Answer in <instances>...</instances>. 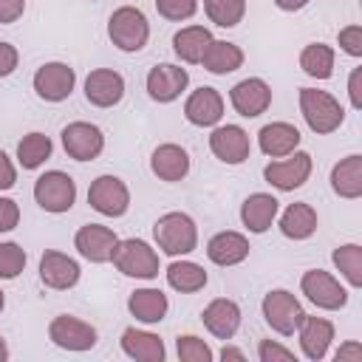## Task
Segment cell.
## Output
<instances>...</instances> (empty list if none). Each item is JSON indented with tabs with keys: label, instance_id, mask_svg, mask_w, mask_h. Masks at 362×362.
I'll use <instances>...</instances> for the list:
<instances>
[{
	"label": "cell",
	"instance_id": "obj_1",
	"mask_svg": "<svg viewBox=\"0 0 362 362\" xmlns=\"http://www.w3.org/2000/svg\"><path fill=\"white\" fill-rule=\"evenodd\" d=\"M156 246L170 257H187L198 249V223L187 212H164L153 223Z\"/></svg>",
	"mask_w": 362,
	"mask_h": 362
},
{
	"label": "cell",
	"instance_id": "obj_2",
	"mask_svg": "<svg viewBox=\"0 0 362 362\" xmlns=\"http://www.w3.org/2000/svg\"><path fill=\"white\" fill-rule=\"evenodd\" d=\"M300 113L308 130L317 136H328L339 130L345 122V107L328 90H317V88H300Z\"/></svg>",
	"mask_w": 362,
	"mask_h": 362
},
{
	"label": "cell",
	"instance_id": "obj_3",
	"mask_svg": "<svg viewBox=\"0 0 362 362\" xmlns=\"http://www.w3.org/2000/svg\"><path fill=\"white\" fill-rule=\"evenodd\" d=\"M107 37L119 51L136 54L150 40V20L139 6H119L107 20Z\"/></svg>",
	"mask_w": 362,
	"mask_h": 362
},
{
	"label": "cell",
	"instance_id": "obj_4",
	"mask_svg": "<svg viewBox=\"0 0 362 362\" xmlns=\"http://www.w3.org/2000/svg\"><path fill=\"white\" fill-rule=\"evenodd\" d=\"M110 263L124 274V277H136V280H156L161 272L158 263V252L141 240V238H124L116 243Z\"/></svg>",
	"mask_w": 362,
	"mask_h": 362
},
{
	"label": "cell",
	"instance_id": "obj_5",
	"mask_svg": "<svg viewBox=\"0 0 362 362\" xmlns=\"http://www.w3.org/2000/svg\"><path fill=\"white\" fill-rule=\"evenodd\" d=\"M34 201L51 215H62L76 204V181L62 170H48L34 181Z\"/></svg>",
	"mask_w": 362,
	"mask_h": 362
},
{
	"label": "cell",
	"instance_id": "obj_6",
	"mask_svg": "<svg viewBox=\"0 0 362 362\" xmlns=\"http://www.w3.org/2000/svg\"><path fill=\"white\" fill-rule=\"evenodd\" d=\"M260 311H263L266 325H269L274 334H280V337H294L297 325H300L303 317H305L300 300H297L288 288H272V291L263 297Z\"/></svg>",
	"mask_w": 362,
	"mask_h": 362
},
{
	"label": "cell",
	"instance_id": "obj_7",
	"mask_svg": "<svg viewBox=\"0 0 362 362\" xmlns=\"http://www.w3.org/2000/svg\"><path fill=\"white\" fill-rule=\"evenodd\" d=\"M300 291L308 303H314L322 311H339L348 305V288L325 269H308L300 277Z\"/></svg>",
	"mask_w": 362,
	"mask_h": 362
},
{
	"label": "cell",
	"instance_id": "obj_8",
	"mask_svg": "<svg viewBox=\"0 0 362 362\" xmlns=\"http://www.w3.org/2000/svg\"><path fill=\"white\" fill-rule=\"evenodd\" d=\"M311 167H314L311 156L305 150H294V153H288L283 158H272L263 167V178L280 192H294L308 181Z\"/></svg>",
	"mask_w": 362,
	"mask_h": 362
},
{
	"label": "cell",
	"instance_id": "obj_9",
	"mask_svg": "<svg viewBox=\"0 0 362 362\" xmlns=\"http://www.w3.org/2000/svg\"><path fill=\"white\" fill-rule=\"evenodd\" d=\"M88 204L105 218H122L130 209V189L119 175H99L88 187Z\"/></svg>",
	"mask_w": 362,
	"mask_h": 362
},
{
	"label": "cell",
	"instance_id": "obj_10",
	"mask_svg": "<svg viewBox=\"0 0 362 362\" xmlns=\"http://www.w3.org/2000/svg\"><path fill=\"white\" fill-rule=\"evenodd\" d=\"M34 93L42 102H65L76 88V71L68 62H45L34 71Z\"/></svg>",
	"mask_w": 362,
	"mask_h": 362
},
{
	"label": "cell",
	"instance_id": "obj_11",
	"mask_svg": "<svg viewBox=\"0 0 362 362\" xmlns=\"http://www.w3.org/2000/svg\"><path fill=\"white\" fill-rule=\"evenodd\" d=\"M59 139H62V150L74 161H93L105 150V133L93 122H71L62 127Z\"/></svg>",
	"mask_w": 362,
	"mask_h": 362
},
{
	"label": "cell",
	"instance_id": "obj_12",
	"mask_svg": "<svg viewBox=\"0 0 362 362\" xmlns=\"http://www.w3.org/2000/svg\"><path fill=\"white\" fill-rule=\"evenodd\" d=\"M48 339L62 351L82 354L96 345V328L74 314H59L48 322Z\"/></svg>",
	"mask_w": 362,
	"mask_h": 362
},
{
	"label": "cell",
	"instance_id": "obj_13",
	"mask_svg": "<svg viewBox=\"0 0 362 362\" xmlns=\"http://www.w3.org/2000/svg\"><path fill=\"white\" fill-rule=\"evenodd\" d=\"M189 85V74L187 68L175 65V62H158L147 71V79H144V88H147V96L158 105H170L175 102Z\"/></svg>",
	"mask_w": 362,
	"mask_h": 362
},
{
	"label": "cell",
	"instance_id": "obj_14",
	"mask_svg": "<svg viewBox=\"0 0 362 362\" xmlns=\"http://www.w3.org/2000/svg\"><path fill=\"white\" fill-rule=\"evenodd\" d=\"M209 150L218 161L238 167L249 158L252 141H249V133L240 124H215L212 133H209Z\"/></svg>",
	"mask_w": 362,
	"mask_h": 362
},
{
	"label": "cell",
	"instance_id": "obj_15",
	"mask_svg": "<svg viewBox=\"0 0 362 362\" xmlns=\"http://www.w3.org/2000/svg\"><path fill=\"white\" fill-rule=\"evenodd\" d=\"M116 243H119L116 232L110 226H105V223H85L74 235V249L88 263H110Z\"/></svg>",
	"mask_w": 362,
	"mask_h": 362
},
{
	"label": "cell",
	"instance_id": "obj_16",
	"mask_svg": "<svg viewBox=\"0 0 362 362\" xmlns=\"http://www.w3.org/2000/svg\"><path fill=\"white\" fill-rule=\"evenodd\" d=\"M229 102H232V107H235L238 116L257 119L260 113H266L272 107V88H269L266 79L249 76V79H240L238 85H232Z\"/></svg>",
	"mask_w": 362,
	"mask_h": 362
},
{
	"label": "cell",
	"instance_id": "obj_17",
	"mask_svg": "<svg viewBox=\"0 0 362 362\" xmlns=\"http://www.w3.org/2000/svg\"><path fill=\"white\" fill-rule=\"evenodd\" d=\"M82 277V269L79 263L65 255V252H57V249H45L42 257H40V280L42 286L54 288V291H68L79 283Z\"/></svg>",
	"mask_w": 362,
	"mask_h": 362
},
{
	"label": "cell",
	"instance_id": "obj_18",
	"mask_svg": "<svg viewBox=\"0 0 362 362\" xmlns=\"http://www.w3.org/2000/svg\"><path fill=\"white\" fill-rule=\"evenodd\" d=\"M240 320H243L240 305H238L235 300H229V297H215V300H209V303L204 305V311H201L204 328H206L215 339H223V342L238 334Z\"/></svg>",
	"mask_w": 362,
	"mask_h": 362
},
{
	"label": "cell",
	"instance_id": "obj_19",
	"mask_svg": "<svg viewBox=\"0 0 362 362\" xmlns=\"http://www.w3.org/2000/svg\"><path fill=\"white\" fill-rule=\"evenodd\" d=\"M294 334L300 339V354L305 359H311V362H320V359L328 356V348L334 342V322L325 320V317L305 314Z\"/></svg>",
	"mask_w": 362,
	"mask_h": 362
},
{
	"label": "cell",
	"instance_id": "obj_20",
	"mask_svg": "<svg viewBox=\"0 0 362 362\" xmlns=\"http://www.w3.org/2000/svg\"><path fill=\"white\" fill-rule=\"evenodd\" d=\"M184 119L189 124H195V127L221 124V119H223V96L209 85L195 88L184 102Z\"/></svg>",
	"mask_w": 362,
	"mask_h": 362
},
{
	"label": "cell",
	"instance_id": "obj_21",
	"mask_svg": "<svg viewBox=\"0 0 362 362\" xmlns=\"http://www.w3.org/2000/svg\"><path fill=\"white\" fill-rule=\"evenodd\" d=\"M124 96V76L113 68H93L85 76V99L93 107H113Z\"/></svg>",
	"mask_w": 362,
	"mask_h": 362
},
{
	"label": "cell",
	"instance_id": "obj_22",
	"mask_svg": "<svg viewBox=\"0 0 362 362\" xmlns=\"http://www.w3.org/2000/svg\"><path fill=\"white\" fill-rule=\"evenodd\" d=\"M150 170H153V175L158 181H167V184L184 181L189 175V153L175 141H164V144H158L153 150Z\"/></svg>",
	"mask_w": 362,
	"mask_h": 362
},
{
	"label": "cell",
	"instance_id": "obj_23",
	"mask_svg": "<svg viewBox=\"0 0 362 362\" xmlns=\"http://www.w3.org/2000/svg\"><path fill=\"white\" fill-rule=\"evenodd\" d=\"M280 215V201L272 192H252L246 195V201L240 204V223L252 232V235H263L272 229V223Z\"/></svg>",
	"mask_w": 362,
	"mask_h": 362
},
{
	"label": "cell",
	"instance_id": "obj_24",
	"mask_svg": "<svg viewBox=\"0 0 362 362\" xmlns=\"http://www.w3.org/2000/svg\"><path fill=\"white\" fill-rule=\"evenodd\" d=\"M249 238L243 232H235V229H223L218 235H212L206 240V257L215 263V266H238L249 257Z\"/></svg>",
	"mask_w": 362,
	"mask_h": 362
},
{
	"label": "cell",
	"instance_id": "obj_25",
	"mask_svg": "<svg viewBox=\"0 0 362 362\" xmlns=\"http://www.w3.org/2000/svg\"><path fill=\"white\" fill-rule=\"evenodd\" d=\"M300 139L303 136H300V130L294 124H288V122H269L257 133V147L269 158H283V156H288V153H294L300 147Z\"/></svg>",
	"mask_w": 362,
	"mask_h": 362
},
{
	"label": "cell",
	"instance_id": "obj_26",
	"mask_svg": "<svg viewBox=\"0 0 362 362\" xmlns=\"http://www.w3.org/2000/svg\"><path fill=\"white\" fill-rule=\"evenodd\" d=\"M124 356L136 359V362H164L167 348L164 339L153 331H141V328H124L122 339H119Z\"/></svg>",
	"mask_w": 362,
	"mask_h": 362
},
{
	"label": "cell",
	"instance_id": "obj_27",
	"mask_svg": "<svg viewBox=\"0 0 362 362\" xmlns=\"http://www.w3.org/2000/svg\"><path fill=\"white\" fill-rule=\"evenodd\" d=\"M317 223H320L317 209H314L311 204H305V201L288 204V206L283 209L280 221H277L283 238H288V240H308V238L317 232Z\"/></svg>",
	"mask_w": 362,
	"mask_h": 362
},
{
	"label": "cell",
	"instance_id": "obj_28",
	"mask_svg": "<svg viewBox=\"0 0 362 362\" xmlns=\"http://www.w3.org/2000/svg\"><path fill=\"white\" fill-rule=\"evenodd\" d=\"M331 189L345 201L362 198V156L359 153H351L331 167Z\"/></svg>",
	"mask_w": 362,
	"mask_h": 362
},
{
	"label": "cell",
	"instance_id": "obj_29",
	"mask_svg": "<svg viewBox=\"0 0 362 362\" xmlns=\"http://www.w3.org/2000/svg\"><path fill=\"white\" fill-rule=\"evenodd\" d=\"M127 311L139 320V322H144V325H156V322H161L164 317H167V311H170V300H167V294L161 291V288H136L130 297H127Z\"/></svg>",
	"mask_w": 362,
	"mask_h": 362
},
{
	"label": "cell",
	"instance_id": "obj_30",
	"mask_svg": "<svg viewBox=\"0 0 362 362\" xmlns=\"http://www.w3.org/2000/svg\"><path fill=\"white\" fill-rule=\"evenodd\" d=\"M212 40L215 37H212V31L206 25H184V28H178L173 34V51H175V57L181 62L198 65L201 57H204V51H206V45Z\"/></svg>",
	"mask_w": 362,
	"mask_h": 362
},
{
	"label": "cell",
	"instance_id": "obj_31",
	"mask_svg": "<svg viewBox=\"0 0 362 362\" xmlns=\"http://www.w3.org/2000/svg\"><path fill=\"white\" fill-rule=\"evenodd\" d=\"M243 59L246 57H243L240 45H235L229 40H212L206 45V51H204V57H201L198 65H204V71H209L215 76H226V74L238 71L243 65Z\"/></svg>",
	"mask_w": 362,
	"mask_h": 362
},
{
	"label": "cell",
	"instance_id": "obj_32",
	"mask_svg": "<svg viewBox=\"0 0 362 362\" xmlns=\"http://www.w3.org/2000/svg\"><path fill=\"white\" fill-rule=\"evenodd\" d=\"M167 286L175 288L178 294H195L206 286V272L201 263L195 260H187V257H173V263L167 266Z\"/></svg>",
	"mask_w": 362,
	"mask_h": 362
},
{
	"label": "cell",
	"instance_id": "obj_33",
	"mask_svg": "<svg viewBox=\"0 0 362 362\" xmlns=\"http://www.w3.org/2000/svg\"><path fill=\"white\" fill-rule=\"evenodd\" d=\"M51 153H54L51 136L40 133V130H31L17 141V161L23 170H40L51 158Z\"/></svg>",
	"mask_w": 362,
	"mask_h": 362
},
{
	"label": "cell",
	"instance_id": "obj_34",
	"mask_svg": "<svg viewBox=\"0 0 362 362\" xmlns=\"http://www.w3.org/2000/svg\"><path fill=\"white\" fill-rule=\"evenodd\" d=\"M334 48L325 45V42H308L303 51H300V68L305 76L311 79H331L334 76Z\"/></svg>",
	"mask_w": 362,
	"mask_h": 362
},
{
	"label": "cell",
	"instance_id": "obj_35",
	"mask_svg": "<svg viewBox=\"0 0 362 362\" xmlns=\"http://www.w3.org/2000/svg\"><path fill=\"white\" fill-rule=\"evenodd\" d=\"M331 260L339 272V277L351 288H362V246L359 243H342L331 252Z\"/></svg>",
	"mask_w": 362,
	"mask_h": 362
},
{
	"label": "cell",
	"instance_id": "obj_36",
	"mask_svg": "<svg viewBox=\"0 0 362 362\" xmlns=\"http://www.w3.org/2000/svg\"><path fill=\"white\" fill-rule=\"evenodd\" d=\"M204 11L218 28H235L246 14V0H204Z\"/></svg>",
	"mask_w": 362,
	"mask_h": 362
},
{
	"label": "cell",
	"instance_id": "obj_37",
	"mask_svg": "<svg viewBox=\"0 0 362 362\" xmlns=\"http://www.w3.org/2000/svg\"><path fill=\"white\" fill-rule=\"evenodd\" d=\"M25 263H28V255L20 243L14 240H3L0 243V280H14L25 272Z\"/></svg>",
	"mask_w": 362,
	"mask_h": 362
},
{
	"label": "cell",
	"instance_id": "obj_38",
	"mask_svg": "<svg viewBox=\"0 0 362 362\" xmlns=\"http://www.w3.org/2000/svg\"><path fill=\"white\" fill-rule=\"evenodd\" d=\"M175 354L181 362H212L215 359V351L209 348V342L195 334H181L175 339Z\"/></svg>",
	"mask_w": 362,
	"mask_h": 362
},
{
	"label": "cell",
	"instance_id": "obj_39",
	"mask_svg": "<svg viewBox=\"0 0 362 362\" xmlns=\"http://www.w3.org/2000/svg\"><path fill=\"white\" fill-rule=\"evenodd\" d=\"M156 11L170 23H184L195 17L198 0H156Z\"/></svg>",
	"mask_w": 362,
	"mask_h": 362
},
{
	"label": "cell",
	"instance_id": "obj_40",
	"mask_svg": "<svg viewBox=\"0 0 362 362\" xmlns=\"http://www.w3.org/2000/svg\"><path fill=\"white\" fill-rule=\"evenodd\" d=\"M257 359L260 362H294L297 356L291 348H286L277 339H260L257 342Z\"/></svg>",
	"mask_w": 362,
	"mask_h": 362
},
{
	"label": "cell",
	"instance_id": "obj_41",
	"mask_svg": "<svg viewBox=\"0 0 362 362\" xmlns=\"http://www.w3.org/2000/svg\"><path fill=\"white\" fill-rule=\"evenodd\" d=\"M337 42H339V48H342L348 57L359 59V57H362V25H356V23H354V25L339 28Z\"/></svg>",
	"mask_w": 362,
	"mask_h": 362
},
{
	"label": "cell",
	"instance_id": "obj_42",
	"mask_svg": "<svg viewBox=\"0 0 362 362\" xmlns=\"http://www.w3.org/2000/svg\"><path fill=\"white\" fill-rule=\"evenodd\" d=\"M17 223H20V206H17V201L0 195V235L17 229Z\"/></svg>",
	"mask_w": 362,
	"mask_h": 362
},
{
	"label": "cell",
	"instance_id": "obj_43",
	"mask_svg": "<svg viewBox=\"0 0 362 362\" xmlns=\"http://www.w3.org/2000/svg\"><path fill=\"white\" fill-rule=\"evenodd\" d=\"M17 65H20V51L11 42L0 40V79L11 76L17 71Z\"/></svg>",
	"mask_w": 362,
	"mask_h": 362
},
{
	"label": "cell",
	"instance_id": "obj_44",
	"mask_svg": "<svg viewBox=\"0 0 362 362\" xmlns=\"http://www.w3.org/2000/svg\"><path fill=\"white\" fill-rule=\"evenodd\" d=\"M25 14V0H0V25H11Z\"/></svg>",
	"mask_w": 362,
	"mask_h": 362
},
{
	"label": "cell",
	"instance_id": "obj_45",
	"mask_svg": "<svg viewBox=\"0 0 362 362\" xmlns=\"http://www.w3.org/2000/svg\"><path fill=\"white\" fill-rule=\"evenodd\" d=\"M14 184H17V167H14V161L0 150V192L11 189Z\"/></svg>",
	"mask_w": 362,
	"mask_h": 362
},
{
	"label": "cell",
	"instance_id": "obj_46",
	"mask_svg": "<svg viewBox=\"0 0 362 362\" xmlns=\"http://www.w3.org/2000/svg\"><path fill=\"white\" fill-rule=\"evenodd\" d=\"M348 99L354 110H362V68H354L348 76Z\"/></svg>",
	"mask_w": 362,
	"mask_h": 362
},
{
	"label": "cell",
	"instance_id": "obj_47",
	"mask_svg": "<svg viewBox=\"0 0 362 362\" xmlns=\"http://www.w3.org/2000/svg\"><path fill=\"white\" fill-rule=\"evenodd\" d=\"M334 359H337V362H362V345H359L356 339H348V342H342V345L337 348Z\"/></svg>",
	"mask_w": 362,
	"mask_h": 362
},
{
	"label": "cell",
	"instance_id": "obj_48",
	"mask_svg": "<svg viewBox=\"0 0 362 362\" xmlns=\"http://www.w3.org/2000/svg\"><path fill=\"white\" fill-rule=\"evenodd\" d=\"M218 356H221L223 362H229V359H232V362H243V359H246V354H243L240 348H232V345H223Z\"/></svg>",
	"mask_w": 362,
	"mask_h": 362
},
{
	"label": "cell",
	"instance_id": "obj_49",
	"mask_svg": "<svg viewBox=\"0 0 362 362\" xmlns=\"http://www.w3.org/2000/svg\"><path fill=\"white\" fill-rule=\"evenodd\" d=\"M311 0H274V6L280 8V11H300V8H305Z\"/></svg>",
	"mask_w": 362,
	"mask_h": 362
},
{
	"label": "cell",
	"instance_id": "obj_50",
	"mask_svg": "<svg viewBox=\"0 0 362 362\" xmlns=\"http://www.w3.org/2000/svg\"><path fill=\"white\" fill-rule=\"evenodd\" d=\"M6 359H8V345H6V339L0 334V362H6Z\"/></svg>",
	"mask_w": 362,
	"mask_h": 362
},
{
	"label": "cell",
	"instance_id": "obj_51",
	"mask_svg": "<svg viewBox=\"0 0 362 362\" xmlns=\"http://www.w3.org/2000/svg\"><path fill=\"white\" fill-rule=\"evenodd\" d=\"M3 308H6V294H3V288H0V314H3Z\"/></svg>",
	"mask_w": 362,
	"mask_h": 362
},
{
	"label": "cell",
	"instance_id": "obj_52",
	"mask_svg": "<svg viewBox=\"0 0 362 362\" xmlns=\"http://www.w3.org/2000/svg\"><path fill=\"white\" fill-rule=\"evenodd\" d=\"M90 3H96V0H90Z\"/></svg>",
	"mask_w": 362,
	"mask_h": 362
}]
</instances>
